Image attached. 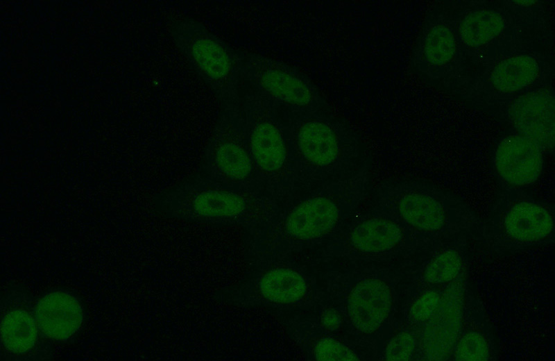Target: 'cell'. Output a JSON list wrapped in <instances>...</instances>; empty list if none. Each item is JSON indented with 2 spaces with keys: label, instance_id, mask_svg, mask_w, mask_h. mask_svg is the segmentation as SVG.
Instances as JSON below:
<instances>
[{
  "label": "cell",
  "instance_id": "obj_1",
  "mask_svg": "<svg viewBox=\"0 0 555 361\" xmlns=\"http://www.w3.org/2000/svg\"><path fill=\"white\" fill-rule=\"evenodd\" d=\"M280 108L299 191L345 177L366 162L357 135L327 110L303 112Z\"/></svg>",
  "mask_w": 555,
  "mask_h": 361
},
{
  "label": "cell",
  "instance_id": "obj_14",
  "mask_svg": "<svg viewBox=\"0 0 555 361\" xmlns=\"http://www.w3.org/2000/svg\"><path fill=\"white\" fill-rule=\"evenodd\" d=\"M517 1L502 6L479 5L468 8L450 18L463 50L477 51L487 46L516 21L529 14Z\"/></svg>",
  "mask_w": 555,
  "mask_h": 361
},
{
  "label": "cell",
  "instance_id": "obj_12",
  "mask_svg": "<svg viewBox=\"0 0 555 361\" xmlns=\"http://www.w3.org/2000/svg\"><path fill=\"white\" fill-rule=\"evenodd\" d=\"M502 212L498 226L504 237L518 244H531L551 237L554 227L549 209L524 190L501 187Z\"/></svg>",
  "mask_w": 555,
  "mask_h": 361
},
{
  "label": "cell",
  "instance_id": "obj_7",
  "mask_svg": "<svg viewBox=\"0 0 555 361\" xmlns=\"http://www.w3.org/2000/svg\"><path fill=\"white\" fill-rule=\"evenodd\" d=\"M203 169L215 180L265 192L245 137L241 106L222 109L205 148Z\"/></svg>",
  "mask_w": 555,
  "mask_h": 361
},
{
  "label": "cell",
  "instance_id": "obj_6",
  "mask_svg": "<svg viewBox=\"0 0 555 361\" xmlns=\"http://www.w3.org/2000/svg\"><path fill=\"white\" fill-rule=\"evenodd\" d=\"M379 203L388 209L404 225L429 235L452 228L462 208L459 201L445 191L429 183L415 180L386 182L376 190Z\"/></svg>",
  "mask_w": 555,
  "mask_h": 361
},
{
  "label": "cell",
  "instance_id": "obj_17",
  "mask_svg": "<svg viewBox=\"0 0 555 361\" xmlns=\"http://www.w3.org/2000/svg\"><path fill=\"white\" fill-rule=\"evenodd\" d=\"M404 226L394 217L372 215L352 225L344 237L345 249L363 255L392 252L404 244Z\"/></svg>",
  "mask_w": 555,
  "mask_h": 361
},
{
  "label": "cell",
  "instance_id": "obj_4",
  "mask_svg": "<svg viewBox=\"0 0 555 361\" xmlns=\"http://www.w3.org/2000/svg\"><path fill=\"white\" fill-rule=\"evenodd\" d=\"M368 185V165L366 162L345 177L302 190L303 195L262 228L272 226L268 231L278 244L314 242L339 228L346 212L364 196Z\"/></svg>",
  "mask_w": 555,
  "mask_h": 361
},
{
  "label": "cell",
  "instance_id": "obj_21",
  "mask_svg": "<svg viewBox=\"0 0 555 361\" xmlns=\"http://www.w3.org/2000/svg\"><path fill=\"white\" fill-rule=\"evenodd\" d=\"M462 267V256L454 248L449 247L438 252L427 265L424 278L433 284L443 283L454 280Z\"/></svg>",
  "mask_w": 555,
  "mask_h": 361
},
{
  "label": "cell",
  "instance_id": "obj_15",
  "mask_svg": "<svg viewBox=\"0 0 555 361\" xmlns=\"http://www.w3.org/2000/svg\"><path fill=\"white\" fill-rule=\"evenodd\" d=\"M544 153L536 142L518 133L501 140L493 158L501 187L524 190L533 184L542 173Z\"/></svg>",
  "mask_w": 555,
  "mask_h": 361
},
{
  "label": "cell",
  "instance_id": "obj_5",
  "mask_svg": "<svg viewBox=\"0 0 555 361\" xmlns=\"http://www.w3.org/2000/svg\"><path fill=\"white\" fill-rule=\"evenodd\" d=\"M173 44L219 99L222 109L239 107L241 56L200 22L175 21L170 27Z\"/></svg>",
  "mask_w": 555,
  "mask_h": 361
},
{
  "label": "cell",
  "instance_id": "obj_10",
  "mask_svg": "<svg viewBox=\"0 0 555 361\" xmlns=\"http://www.w3.org/2000/svg\"><path fill=\"white\" fill-rule=\"evenodd\" d=\"M554 103L553 90L538 86L486 107L494 108L517 133L533 140L544 153H552L555 133Z\"/></svg>",
  "mask_w": 555,
  "mask_h": 361
},
{
  "label": "cell",
  "instance_id": "obj_23",
  "mask_svg": "<svg viewBox=\"0 0 555 361\" xmlns=\"http://www.w3.org/2000/svg\"><path fill=\"white\" fill-rule=\"evenodd\" d=\"M314 355L318 360H358L357 355L348 346L330 338L316 343Z\"/></svg>",
  "mask_w": 555,
  "mask_h": 361
},
{
  "label": "cell",
  "instance_id": "obj_24",
  "mask_svg": "<svg viewBox=\"0 0 555 361\" xmlns=\"http://www.w3.org/2000/svg\"><path fill=\"white\" fill-rule=\"evenodd\" d=\"M415 340L411 335L402 332L394 336L386 346L385 358L388 360H409L413 353Z\"/></svg>",
  "mask_w": 555,
  "mask_h": 361
},
{
  "label": "cell",
  "instance_id": "obj_18",
  "mask_svg": "<svg viewBox=\"0 0 555 361\" xmlns=\"http://www.w3.org/2000/svg\"><path fill=\"white\" fill-rule=\"evenodd\" d=\"M393 302L391 291L384 281L368 278L350 292L348 312L354 326L365 334L377 330L388 318Z\"/></svg>",
  "mask_w": 555,
  "mask_h": 361
},
{
  "label": "cell",
  "instance_id": "obj_2",
  "mask_svg": "<svg viewBox=\"0 0 555 361\" xmlns=\"http://www.w3.org/2000/svg\"><path fill=\"white\" fill-rule=\"evenodd\" d=\"M278 203L264 191L225 184L205 174L185 180L158 200L167 216L212 225H239L249 235L273 217Z\"/></svg>",
  "mask_w": 555,
  "mask_h": 361
},
{
  "label": "cell",
  "instance_id": "obj_19",
  "mask_svg": "<svg viewBox=\"0 0 555 361\" xmlns=\"http://www.w3.org/2000/svg\"><path fill=\"white\" fill-rule=\"evenodd\" d=\"M35 321L39 329L47 337L62 340L72 335L80 326L83 311L78 301L61 292L49 293L37 303Z\"/></svg>",
  "mask_w": 555,
  "mask_h": 361
},
{
  "label": "cell",
  "instance_id": "obj_11",
  "mask_svg": "<svg viewBox=\"0 0 555 361\" xmlns=\"http://www.w3.org/2000/svg\"><path fill=\"white\" fill-rule=\"evenodd\" d=\"M543 60L531 53L502 58L475 81L467 97L483 106L538 87L545 74Z\"/></svg>",
  "mask_w": 555,
  "mask_h": 361
},
{
  "label": "cell",
  "instance_id": "obj_8",
  "mask_svg": "<svg viewBox=\"0 0 555 361\" xmlns=\"http://www.w3.org/2000/svg\"><path fill=\"white\" fill-rule=\"evenodd\" d=\"M241 56L243 81L280 108L303 112L327 110L318 90L296 69L259 54Z\"/></svg>",
  "mask_w": 555,
  "mask_h": 361
},
{
  "label": "cell",
  "instance_id": "obj_9",
  "mask_svg": "<svg viewBox=\"0 0 555 361\" xmlns=\"http://www.w3.org/2000/svg\"><path fill=\"white\" fill-rule=\"evenodd\" d=\"M463 62V50L450 17L440 11L432 12L414 45L413 69L428 80L450 82L459 77Z\"/></svg>",
  "mask_w": 555,
  "mask_h": 361
},
{
  "label": "cell",
  "instance_id": "obj_25",
  "mask_svg": "<svg viewBox=\"0 0 555 361\" xmlns=\"http://www.w3.org/2000/svg\"><path fill=\"white\" fill-rule=\"evenodd\" d=\"M441 296L434 291H429L422 294L412 304L410 309V315L417 321H427L437 308Z\"/></svg>",
  "mask_w": 555,
  "mask_h": 361
},
{
  "label": "cell",
  "instance_id": "obj_13",
  "mask_svg": "<svg viewBox=\"0 0 555 361\" xmlns=\"http://www.w3.org/2000/svg\"><path fill=\"white\" fill-rule=\"evenodd\" d=\"M307 285L300 274L286 267L264 269L252 261L244 280L233 292L235 303L246 306L266 302L277 305L294 303L305 294Z\"/></svg>",
  "mask_w": 555,
  "mask_h": 361
},
{
  "label": "cell",
  "instance_id": "obj_20",
  "mask_svg": "<svg viewBox=\"0 0 555 361\" xmlns=\"http://www.w3.org/2000/svg\"><path fill=\"white\" fill-rule=\"evenodd\" d=\"M1 336L3 344L9 351L18 353L26 352L36 342V321L26 311H10L2 319Z\"/></svg>",
  "mask_w": 555,
  "mask_h": 361
},
{
  "label": "cell",
  "instance_id": "obj_16",
  "mask_svg": "<svg viewBox=\"0 0 555 361\" xmlns=\"http://www.w3.org/2000/svg\"><path fill=\"white\" fill-rule=\"evenodd\" d=\"M462 304L463 293L459 285H453L441 297L437 308L427 320L422 339L428 360H443L453 350L461 328Z\"/></svg>",
  "mask_w": 555,
  "mask_h": 361
},
{
  "label": "cell",
  "instance_id": "obj_3",
  "mask_svg": "<svg viewBox=\"0 0 555 361\" xmlns=\"http://www.w3.org/2000/svg\"><path fill=\"white\" fill-rule=\"evenodd\" d=\"M246 86L241 103L245 137L262 188L279 204L299 192L286 124L280 107Z\"/></svg>",
  "mask_w": 555,
  "mask_h": 361
},
{
  "label": "cell",
  "instance_id": "obj_22",
  "mask_svg": "<svg viewBox=\"0 0 555 361\" xmlns=\"http://www.w3.org/2000/svg\"><path fill=\"white\" fill-rule=\"evenodd\" d=\"M489 355V348L484 337L477 332H470L459 341L455 358L458 360L482 361Z\"/></svg>",
  "mask_w": 555,
  "mask_h": 361
}]
</instances>
